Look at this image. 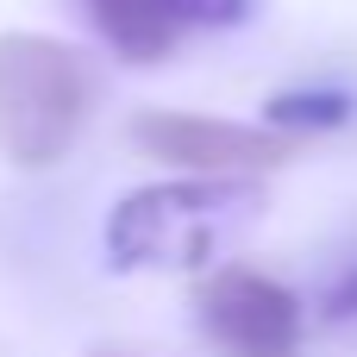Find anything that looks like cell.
<instances>
[{"instance_id":"1","label":"cell","mask_w":357,"mask_h":357,"mask_svg":"<svg viewBox=\"0 0 357 357\" xmlns=\"http://www.w3.org/2000/svg\"><path fill=\"white\" fill-rule=\"evenodd\" d=\"M94 119V75L69 38L0 31V163L56 169Z\"/></svg>"},{"instance_id":"2","label":"cell","mask_w":357,"mask_h":357,"mask_svg":"<svg viewBox=\"0 0 357 357\" xmlns=\"http://www.w3.org/2000/svg\"><path fill=\"white\" fill-rule=\"evenodd\" d=\"M264 207L257 182H207V176H182V182H157L126 195L107 213V257L119 270H201L213 257L220 220Z\"/></svg>"},{"instance_id":"3","label":"cell","mask_w":357,"mask_h":357,"mask_svg":"<svg viewBox=\"0 0 357 357\" xmlns=\"http://www.w3.org/2000/svg\"><path fill=\"white\" fill-rule=\"evenodd\" d=\"M126 138L151 163H163L176 176H207V182H264V176L289 169L295 151H301V138H289V132H276L264 119L245 126V119L176 113V107H144L126 126Z\"/></svg>"},{"instance_id":"4","label":"cell","mask_w":357,"mask_h":357,"mask_svg":"<svg viewBox=\"0 0 357 357\" xmlns=\"http://www.w3.org/2000/svg\"><path fill=\"white\" fill-rule=\"evenodd\" d=\"M195 320L220 357H301L307 345L301 295L251 264H213L195 282Z\"/></svg>"},{"instance_id":"5","label":"cell","mask_w":357,"mask_h":357,"mask_svg":"<svg viewBox=\"0 0 357 357\" xmlns=\"http://www.w3.org/2000/svg\"><path fill=\"white\" fill-rule=\"evenodd\" d=\"M100 44L126 63H169L188 31H226L257 13V0H82Z\"/></svg>"},{"instance_id":"6","label":"cell","mask_w":357,"mask_h":357,"mask_svg":"<svg viewBox=\"0 0 357 357\" xmlns=\"http://www.w3.org/2000/svg\"><path fill=\"white\" fill-rule=\"evenodd\" d=\"M351 113H357V100L339 94V88H289V94H270L264 126H276V132H289V138H307V132L345 126Z\"/></svg>"},{"instance_id":"7","label":"cell","mask_w":357,"mask_h":357,"mask_svg":"<svg viewBox=\"0 0 357 357\" xmlns=\"http://www.w3.org/2000/svg\"><path fill=\"white\" fill-rule=\"evenodd\" d=\"M320 307H326V320H357V270H345V276L326 289Z\"/></svg>"},{"instance_id":"8","label":"cell","mask_w":357,"mask_h":357,"mask_svg":"<svg viewBox=\"0 0 357 357\" xmlns=\"http://www.w3.org/2000/svg\"><path fill=\"white\" fill-rule=\"evenodd\" d=\"M94 357H126V351H94Z\"/></svg>"}]
</instances>
